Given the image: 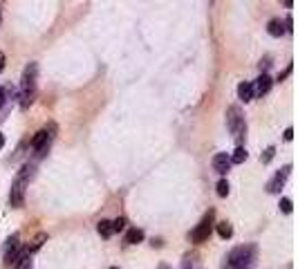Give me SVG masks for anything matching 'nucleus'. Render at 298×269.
Segmentation results:
<instances>
[{
  "label": "nucleus",
  "instance_id": "1",
  "mask_svg": "<svg viewBox=\"0 0 298 269\" xmlns=\"http://www.w3.org/2000/svg\"><path fill=\"white\" fill-rule=\"evenodd\" d=\"M36 76H38V63H30L23 70L20 79V108L27 110L36 99Z\"/></svg>",
  "mask_w": 298,
  "mask_h": 269
},
{
  "label": "nucleus",
  "instance_id": "2",
  "mask_svg": "<svg viewBox=\"0 0 298 269\" xmlns=\"http://www.w3.org/2000/svg\"><path fill=\"white\" fill-rule=\"evenodd\" d=\"M256 245H240L233 247L227 256V267L229 269H249L251 263L256 260Z\"/></svg>",
  "mask_w": 298,
  "mask_h": 269
},
{
  "label": "nucleus",
  "instance_id": "3",
  "mask_svg": "<svg viewBox=\"0 0 298 269\" xmlns=\"http://www.w3.org/2000/svg\"><path fill=\"white\" fill-rule=\"evenodd\" d=\"M32 170H34V168H32L30 164L23 166V168H20V173L16 175V180H14L12 193H9V202H12L14 209H20V206H23V202H25V188H27L32 175H34Z\"/></svg>",
  "mask_w": 298,
  "mask_h": 269
},
{
  "label": "nucleus",
  "instance_id": "4",
  "mask_svg": "<svg viewBox=\"0 0 298 269\" xmlns=\"http://www.w3.org/2000/svg\"><path fill=\"white\" fill-rule=\"evenodd\" d=\"M227 126L233 134V139L238 144H242V139L247 137V123H245V117H242V112H240L238 105H231L227 110Z\"/></svg>",
  "mask_w": 298,
  "mask_h": 269
},
{
  "label": "nucleus",
  "instance_id": "5",
  "mask_svg": "<svg viewBox=\"0 0 298 269\" xmlns=\"http://www.w3.org/2000/svg\"><path fill=\"white\" fill-rule=\"evenodd\" d=\"M211 229H213V211H209V213L202 218V222L193 229L191 240H193V242H206L211 235Z\"/></svg>",
  "mask_w": 298,
  "mask_h": 269
},
{
  "label": "nucleus",
  "instance_id": "6",
  "mask_svg": "<svg viewBox=\"0 0 298 269\" xmlns=\"http://www.w3.org/2000/svg\"><path fill=\"white\" fill-rule=\"evenodd\" d=\"M289 173H292V166H289V164L282 166L281 173H276L274 180L267 184V191H269V193H278V191L285 186V182H287V177H289Z\"/></svg>",
  "mask_w": 298,
  "mask_h": 269
},
{
  "label": "nucleus",
  "instance_id": "7",
  "mask_svg": "<svg viewBox=\"0 0 298 269\" xmlns=\"http://www.w3.org/2000/svg\"><path fill=\"white\" fill-rule=\"evenodd\" d=\"M229 168H231V159H229V155L227 152H217L215 157H213V170L220 173V175H224V173H229Z\"/></svg>",
  "mask_w": 298,
  "mask_h": 269
},
{
  "label": "nucleus",
  "instance_id": "8",
  "mask_svg": "<svg viewBox=\"0 0 298 269\" xmlns=\"http://www.w3.org/2000/svg\"><path fill=\"white\" fill-rule=\"evenodd\" d=\"M16 258H18V235H12L5 247V265H14Z\"/></svg>",
  "mask_w": 298,
  "mask_h": 269
},
{
  "label": "nucleus",
  "instance_id": "9",
  "mask_svg": "<svg viewBox=\"0 0 298 269\" xmlns=\"http://www.w3.org/2000/svg\"><path fill=\"white\" fill-rule=\"evenodd\" d=\"M271 79H269L267 74H260L256 79V85H253V94H267L269 90H271Z\"/></svg>",
  "mask_w": 298,
  "mask_h": 269
},
{
  "label": "nucleus",
  "instance_id": "10",
  "mask_svg": "<svg viewBox=\"0 0 298 269\" xmlns=\"http://www.w3.org/2000/svg\"><path fill=\"white\" fill-rule=\"evenodd\" d=\"M267 32H269V34H271V36H276V38L285 34V25H282V20H281V18H274V20H269V25H267Z\"/></svg>",
  "mask_w": 298,
  "mask_h": 269
},
{
  "label": "nucleus",
  "instance_id": "11",
  "mask_svg": "<svg viewBox=\"0 0 298 269\" xmlns=\"http://www.w3.org/2000/svg\"><path fill=\"white\" fill-rule=\"evenodd\" d=\"M238 97L245 101V103L247 101H251L253 99V85L251 83H240L238 85Z\"/></svg>",
  "mask_w": 298,
  "mask_h": 269
},
{
  "label": "nucleus",
  "instance_id": "12",
  "mask_svg": "<svg viewBox=\"0 0 298 269\" xmlns=\"http://www.w3.org/2000/svg\"><path fill=\"white\" fill-rule=\"evenodd\" d=\"M32 253L23 252V253H18V258L14 260V269H30L32 267Z\"/></svg>",
  "mask_w": 298,
  "mask_h": 269
},
{
  "label": "nucleus",
  "instance_id": "13",
  "mask_svg": "<svg viewBox=\"0 0 298 269\" xmlns=\"http://www.w3.org/2000/svg\"><path fill=\"white\" fill-rule=\"evenodd\" d=\"M217 234H220V238H231L233 235V227H231V222H227V220H222V222H217Z\"/></svg>",
  "mask_w": 298,
  "mask_h": 269
},
{
  "label": "nucleus",
  "instance_id": "14",
  "mask_svg": "<svg viewBox=\"0 0 298 269\" xmlns=\"http://www.w3.org/2000/svg\"><path fill=\"white\" fill-rule=\"evenodd\" d=\"M141 240H144V231H141V229H130L128 234H126V242H128V245H137Z\"/></svg>",
  "mask_w": 298,
  "mask_h": 269
},
{
  "label": "nucleus",
  "instance_id": "15",
  "mask_svg": "<svg viewBox=\"0 0 298 269\" xmlns=\"http://www.w3.org/2000/svg\"><path fill=\"white\" fill-rule=\"evenodd\" d=\"M97 231H99V235H103V238H110L115 231H112V222L110 220H101L99 224H97Z\"/></svg>",
  "mask_w": 298,
  "mask_h": 269
},
{
  "label": "nucleus",
  "instance_id": "16",
  "mask_svg": "<svg viewBox=\"0 0 298 269\" xmlns=\"http://www.w3.org/2000/svg\"><path fill=\"white\" fill-rule=\"evenodd\" d=\"M229 159H231V164H242V162L247 159V151H245L242 146H238V148L233 151V155H231Z\"/></svg>",
  "mask_w": 298,
  "mask_h": 269
},
{
  "label": "nucleus",
  "instance_id": "17",
  "mask_svg": "<svg viewBox=\"0 0 298 269\" xmlns=\"http://www.w3.org/2000/svg\"><path fill=\"white\" fill-rule=\"evenodd\" d=\"M43 240H47V235H45V234H38V235H36V238H34V242H32V245L27 247V249H25V252H27V253L36 252V249H38V247L43 245Z\"/></svg>",
  "mask_w": 298,
  "mask_h": 269
},
{
  "label": "nucleus",
  "instance_id": "18",
  "mask_svg": "<svg viewBox=\"0 0 298 269\" xmlns=\"http://www.w3.org/2000/svg\"><path fill=\"white\" fill-rule=\"evenodd\" d=\"M217 195H220V198H227V195H229V182L227 180L217 182Z\"/></svg>",
  "mask_w": 298,
  "mask_h": 269
},
{
  "label": "nucleus",
  "instance_id": "19",
  "mask_svg": "<svg viewBox=\"0 0 298 269\" xmlns=\"http://www.w3.org/2000/svg\"><path fill=\"white\" fill-rule=\"evenodd\" d=\"M274 155H276V148H274V146L267 148V151H265L263 155H260V162H263V164H269V162L274 159Z\"/></svg>",
  "mask_w": 298,
  "mask_h": 269
},
{
  "label": "nucleus",
  "instance_id": "20",
  "mask_svg": "<svg viewBox=\"0 0 298 269\" xmlns=\"http://www.w3.org/2000/svg\"><path fill=\"white\" fill-rule=\"evenodd\" d=\"M281 211H282V213H292V200L282 198L281 200Z\"/></svg>",
  "mask_w": 298,
  "mask_h": 269
},
{
  "label": "nucleus",
  "instance_id": "21",
  "mask_svg": "<svg viewBox=\"0 0 298 269\" xmlns=\"http://www.w3.org/2000/svg\"><path fill=\"white\" fill-rule=\"evenodd\" d=\"M123 227H126V220H123V218H117V220L112 222V231H121Z\"/></svg>",
  "mask_w": 298,
  "mask_h": 269
},
{
  "label": "nucleus",
  "instance_id": "22",
  "mask_svg": "<svg viewBox=\"0 0 298 269\" xmlns=\"http://www.w3.org/2000/svg\"><path fill=\"white\" fill-rule=\"evenodd\" d=\"M269 61H271V59H269V56H265V59L260 61V70H263V74H265V70H267L269 65H271V63H269Z\"/></svg>",
  "mask_w": 298,
  "mask_h": 269
},
{
  "label": "nucleus",
  "instance_id": "23",
  "mask_svg": "<svg viewBox=\"0 0 298 269\" xmlns=\"http://www.w3.org/2000/svg\"><path fill=\"white\" fill-rule=\"evenodd\" d=\"M193 260H195V258H186V260H184V269H195L193 267Z\"/></svg>",
  "mask_w": 298,
  "mask_h": 269
},
{
  "label": "nucleus",
  "instance_id": "24",
  "mask_svg": "<svg viewBox=\"0 0 298 269\" xmlns=\"http://www.w3.org/2000/svg\"><path fill=\"white\" fill-rule=\"evenodd\" d=\"M289 72H292V65H289V67H287V70L282 72L281 76H278V81H282V79H285V76H289Z\"/></svg>",
  "mask_w": 298,
  "mask_h": 269
},
{
  "label": "nucleus",
  "instance_id": "25",
  "mask_svg": "<svg viewBox=\"0 0 298 269\" xmlns=\"http://www.w3.org/2000/svg\"><path fill=\"white\" fill-rule=\"evenodd\" d=\"M292 137H294V130H292V128H287V130H285V139L289 141V139H292Z\"/></svg>",
  "mask_w": 298,
  "mask_h": 269
},
{
  "label": "nucleus",
  "instance_id": "26",
  "mask_svg": "<svg viewBox=\"0 0 298 269\" xmlns=\"http://www.w3.org/2000/svg\"><path fill=\"white\" fill-rule=\"evenodd\" d=\"M2 103H5V88H0V108H2Z\"/></svg>",
  "mask_w": 298,
  "mask_h": 269
},
{
  "label": "nucleus",
  "instance_id": "27",
  "mask_svg": "<svg viewBox=\"0 0 298 269\" xmlns=\"http://www.w3.org/2000/svg\"><path fill=\"white\" fill-rule=\"evenodd\" d=\"M2 67H5V54L0 52V72H2Z\"/></svg>",
  "mask_w": 298,
  "mask_h": 269
},
{
  "label": "nucleus",
  "instance_id": "28",
  "mask_svg": "<svg viewBox=\"0 0 298 269\" xmlns=\"http://www.w3.org/2000/svg\"><path fill=\"white\" fill-rule=\"evenodd\" d=\"M5 146V137H2V133H0V148Z\"/></svg>",
  "mask_w": 298,
  "mask_h": 269
},
{
  "label": "nucleus",
  "instance_id": "29",
  "mask_svg": "<svg viewBox=\"0 0 298 269\" xmlns=\"http://www.w3.org/2000/svg\"><path fill=\"white\" fill-rule=\"evenodd\" d=\"M157 269H170V267H168V265H166V263H162V265H159Z\"/></svg>",
  "mask_w": 298,
  "mask_h": 269
},
{
  "label": "nucleus",
  "instance_id": "30",
  "mask_svg": "<svg viewBox=\"0 0 298 269\" xmlns=\"http://www.w3.org/2000/svg\"><path fill=\"white\" fill-rule=\"evenodd\" d=\"M0 20H2V7H0Z\"/></svg>",
  "mask_w": 298,
  "mask_h": 269
},
{
  "label": "nucleus",
  "instance_id": "31",
  "mask_svg": "<svg viewBox=\"0 0 298 269\" xmlns=\"http://www.w3.org/2000/svg\"><path fill=\"white\" fill-rule=\"evenodd\" d=\"M108 269H119V267H108Z\"/></svg>",
  "mask_w": 298,
  "mask_h": 269
}]
</instances>
